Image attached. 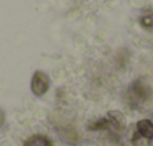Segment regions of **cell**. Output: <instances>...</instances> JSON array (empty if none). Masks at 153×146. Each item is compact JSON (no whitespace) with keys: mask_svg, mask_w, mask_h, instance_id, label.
Instances as JSON below:
<instances>
[{"mask_svg":"<svg viewBox=\"0 0 153 146\" xmlns=\"http://www.w3.org/2000/svg\"><path fill=\"white\" fill-rule=\"evenodd\" d=\"M4 121H6V116H4V112L0 109V130L3 128V125H4Z\"/></svg>","mask_w":153,"mask_h":146,"instance_id":"obj_9","label":"cell"},{"mask_svg":"<svg viewBox=\"0 0 153 146\" xmlns=\"http://www.w3.org/2000/svg\"><path fill=\"white\" fill-rule=\"evenodd\" d=\"M150 146H153V139H152V143H150Z\"/></svg>","mask_w":153,"mask_h":146,"instance_id":"obj_10","label":"cell"},{"mask_svg":"<svg viewBox=\"0 0 153 146\" xmlns=\"http://www.w3.org/2000/svg\"><path fill=\"white\" fill-rule=\"evenodd\" d=\"M140 25L144 30L153 31V12H149V13H146L140 18Z\"/></svg>","mask_w":153,"mask_h":146,"instance_id":"obj_7","label":"cell"},{"mask_svg":"<svg viewBox=\"0 0 153 146\" xmlns=\"http://www.w3.org/2000/svg\"><path fill=\"white\" fill-rule=\"evenodd\" d=\"M48 90H49V78H48V75L40 72V70L34 72L33 79H31V91H33V94L37 96V97H42V96H45L48 93Z\"/></svg>","mask_w":153,"mask_h":146,"instance_id":"obj_2","label":"cell"},{"mask_svg":"<svg viewBox=\"0 0 153 146\" xmlns=\"http://www.w3.org/2000/svg\"><path fill=\"white\" fill-rule=\"evenodd\" d=\"M108 122L116 131H123L126 127V121L122 112L119 110H110L108 112Z\"/></svg>","mask_w":153,"mask_h":146,"instance_id":"obj_3","label":"cell"},{"mask_svg":"<svg viewBox=\"0 0 153 146\" xmlns=\"http://www.w3.org/2000/svg\"><path fill=\"white\" fill-rule=\"evenodd\" d=\"M137 131L144 139H153V122L149 119H141L137 124Z\"/></svg>","mask_w":153,"mask_h":146,"instance_id":"obj_4","label":"cell"},{"mask_svg":"<svg viewBox=\"0 0 153 146\" xmlns=\"http://www.w3.org/2000/svg\"><path fill=\"white\" fill-rule=\"evenodd\" d=\"M24 146H53V145H52V142L46 136L34 134V136L28 137V139L24 142Z\"/></svg>","mask_w":153,"mask_h":146,"instance_id":"obj_5","label":"cell"},{"mask_svg":"<svg viewBox=\"0 0 153 146\" xmlns=\"http://www.w3.org/2000/svg\"><path fill=\"white\" fill-rule=\"evenodd\" d=\"M152 98V90L147 87L143 81H135L128 90H126V104L132 109L140 107L141 104L147 103Z\"/></svg>","mask_w":153,"mask_h":146,"instance_id":"obj_1","label":"cell"},{"mask_svg":"<svg viewBox=\"0 0 153 146\" xmlns=\"http://www.w3.org/2000/svg\"><path fill=\"white\" fill-rule=\"evenodd\" d=\"M110 127V122H108V119H97V121H94V122H89L88 124V130H92V131H101V130H107Z\"/></svg>","mask_w":153,"mask_h":146,"instance_id":"obj_6","label":"cell"},{"mask_svg":"<svg viewBox=\"0 0 153 146\" xmlns=\"http://www.w3.org/2000/svg\"><path fill=\"white\" fill-rule=\"evenodd\" d=\"M131 143H132V146H146V139L137 131V133H134V136L131 139Z\"/></svg>","mask_w":153,"mask_h":146,"instance_id":"obj_8","label":"cell"}]
</instances>
